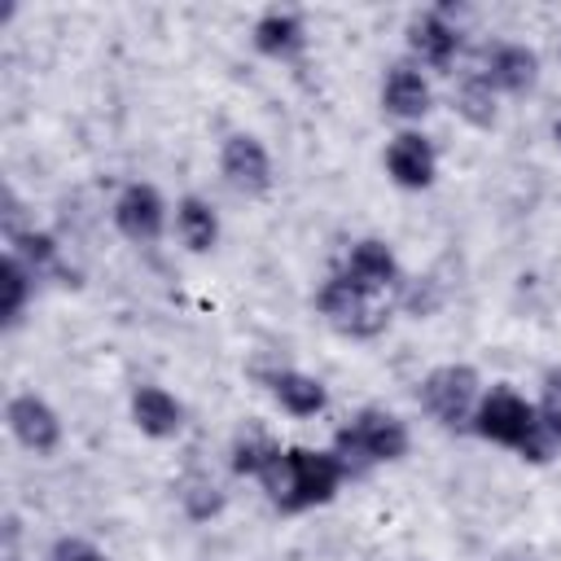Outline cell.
Listing matches in <instances>:
<instances>
[{
	"label": "cell",
	"mask_w": 561,
	"mask_h": 561,
	"mask_svg": "<svg viewBox=\"0 0 561 561\" xmlns=\"http://www.w3.org/2000/svg\"><path fill=\"white\" fill-rule=\"evenodd\" d=\"M346 460L337 451H307V447H289L280 451L263 473V491L272 504H280L285 513H302V508H316L324 500H333V491L342 486L346 478Z\"/></svg>",
	"instance_id": "obj_1"
},
{
	"label": "cell",
	"mask_w": 561,
	"mask_h": 561,
	"mask_svg": "<svg viewBox=\"0 0 561 561\" xmlns=\"http://www.w3.org/2000/svg\"><path fill=\"white\" fill-rule=\"evenodd\" d=\"M473 430H478L482 438L500 443V447L522 451V460H548L552 447H557V434L539 421V412H535L522 394H513V390H504V386L491 390V394L478 403Z\"/></svg>",
	"instance_id": "obj_2"
},
{
	"label": "cell",
	"mask_w": 561,
	"mask_h": 561,
	"mask_svg": "<svg viewBox=\"0 0 561 561\" xmlns=\"http://www.w3.org/2000/svg\"><path fill=\"white\" fill-rule=\"evenodd\" d=\"M316 307L320 316L337 329V333H351V337H377L394 311V289H368L359 280H351L346 272L342 276H329L316 294Z\"/></svg>",
	"instance_id": "obj_3"
},
{
	"label": "cell",
	"mask_w": 561,
	"mask_h": 561,
	"mask_svg": "<svg viewBox=\"0 0 561 561\" xmlns=\"http://www.w3.org/2000/svg\"><path fill=\"white\" fill-rule=\"evenodd\" d=\"M408 451V425L394 412L381 408H364L346 430H337V456L351 469V456L359 465H381V460H399Z\"/></svg>",
	"instance_id": "obj_4"
},
{
	"label": "cell",
	"mask_w": 561,
	"mask_h": 561,
	"mask_svg": "<svg viewBox=\"0 0 561 561\" xmlns=\"http://www.w3.org/2000/svg\"><path fill=\"white\" fill-rule=\"evenodd\" d=\"M473 399H478V373H473L469 364H443V368L425 373V381H421V403H425V412H430L438 425H447V430H456V425L469 421Z\"/></svg>",
	"instance_id": "obj_5"
},
{
	"label": "cell",
	"mask_w": 561,
	"mask_h": 561,
	"mask_svg": "<svg viewBox=\"0 0 561 561\" xmlns=\"http://www.w3.org/2000/svg\"><path fill=\"white\" fill-rule=\"evenodd\" d=\"M4 421H9L13 438L35 456L57 451V443H61V421L39 394H13L9 408H4Z\"/></svg>",
	"instance_id": "obj_6"
},
{
	"label": "cell",
	"mask_w": 561,
	"mask_h": 561,
	"mask_svg": "<svg viewBox=\"0 0 561 561\" xmlns=\"http://www.w3.org/2000/svg\"><path fill=\"white\" fill-rule=\"evenodd\" d=\"M114 224L127 241H140V245L158 241L162 224H167V206H162L158 188L153 184H127L114 202Z\"/></svg>",
	"instance_id": "obj_7"
},
{
	"label": "cell",
	"mask_w": 561,
	"mask_h": 561,
	"mask_svg": "<svg viewBox=\"0 0 561 561\" xmlns=\"http://www.w3.org/2000/svg\"><path fill=\"white\" fill-rule=\"evenodd\" d=\"M219 171H224V180H228L237 193H263V188L272 184L267 149H263L254 136H245V131H237V136H228V140H224Z\"/></svg>",
	"instance_id": "obj_8"
},
{
	"label": "cell",
	"mask_w": 561,
	"mask_h": 561,
	"mask_svg": "<svg viewBox=\"0 0 561 561\" xmlns=\"http://www.w3.org/2000/svg\"><path fill=\"white\" fill-rule=\"evenodd\" d=\"M386 171L399 188H425L434 180V149L416 131H399L386 149Z\"/></svg>",
	"instance_id": "obj_9"
},
{
	"label": "cell",
	"mask_w": 561,
	"mask_h": 561,
	"mask_svg": "<svg viewBox=\"0 0 561 561\" xmlns=\"http://www.w3.org/2000/svg\"><path fill=\"white\" fill-rule=\"evenodd\" d=\"M408 44H412V53L421 61H430L434 70H443V66H451V57L460 48V31L443 13H421V18L408 22Z\"/></svg>",
	"instance_id": "obj_10"
},
{
	"label": "cell",
	"mask_w": 561,
	"mask_h": 561,
	"mask_svg": "<svg viewBox=\"0 0 561 561\" xmlns=\"http://www.w3.org/2000/svg\"><path fill=\"white\" fill-rule=\"evenodd\" d=\"M131 421L149 438H175L184 425V408L162 390V386H140L131 394Z\"/></svg>",
	"instance_id": "obj_11"
},
{
	"label": "cell",
	"mask_w": 561,
	"mask_h": 561,
	"mask_svg": "<svg viewBox=\"0 0 561 561\" xmlns=\"http://www.w3.org/2000/svg\"><path fill=\"white\" fill-rule=\"evenodd\" d=\"M486 79H491V88L522 96V92H530L535 79H539V57H535L526 44H500V48L491 53V61H486Z\"/></svg>",
	"instance_id": "obj_12"
},
{
	"label": "cell",
	"mask_w": 561,
	"mask_h": 561,
	"mask_svg": "<svg viewBox=\"0 0 561 561\" xmlns=\"http://www.w3.org/2000/svg\"><path fill=\"white\" fill-rule=\"evenodd\" d=\"M346 276L351 280H359V285H368V289H394L399 294V263H394V254L381 245V241H355L351 245V259H346Z\"/></svg>",
	"instance_id": "obj_13"
},
{
	"label": "cell",
	"mask_w": 561,
	"mask_h": 561,
	"mask_svg": "<svg viewBox=\"0 0 561 561\" xmlns=\"http://www.w3.org/2000/svg\"><path fill=\"white\" fill-rule=\"evenodd\" d=\"M381 105H386V114H394V118H421V114L430 110V83H425L412 66H394V70L386 75Z\"/></svg>",
	"instance_id": "obj_14"
},
{
	"label": "cell",
	"mask_w": 561,
	"mask_h": 561,
	"mask_svg": "<svg viewBox=\"0 0 561 561\" xmlns=\"http://www.w3.org/2000/svg\"><path fill=\"white\" fill-rule=\"evenodd\" d=\"M302 22L294 18V13H280V9H272V13H263L259 22H254V48L263 53V57H298L302 53Z\"/></svg>",
	"instance_id": "obj_15"
},
{
	"label": "cell",
	"mask_w": 561,
	"mask_h": 561,
	"mask_svg": "<svg viewBox=\"0 0 561 561\" xmlns=\"http://www.w3.org/2000/svg\"><path fill=\"white\" fill-rule=\"evenodd\" d=\"M272 394H276V403H280L289 416H316V412H324V403H329L324 386H320L316 377H307V373H276V377H272Z\"/></svg>",
	"instance_id": "obj_16"
},
{
	"label": "cell",
	"mask_w": 561,
	"mask_h": 561,
	"mask_svg": "<svg viewBox=\"0 0 561 561\" xmlns=\"http://www.w3.org/2000/svg\"><path fill=\"white\" fill-rule=\"evenodd\" d=\"M175 228H180L184 245L197 250V254H206V250L219 241V219H215V210H210L202 197H184V202L175 206Z\"/></svg>",
	"instance_id": "obj_17"
},
{
	"label": "cell",
	"mask_w": 561,
	"mask_h": 561,
	"mask_svg": "<svg viewBox=\"0 0 561 561\" xmlns=\"http://www.w3.org/2000/svg\"><path fill=\"white\" fill-rule=\"evenodd\" d=\"M13 254L31 267V276L53 272V276H61L66 285H75V280H79L75 272H66V267L57 263V241H53L48 232H18V237H13Z\"/></svg>",
	"instance_id": "obj_18"
},
{
	"label": "cell",
	"mask_w": 561,
	"mask_h": 561,
	"mask_svg": "<svg viewBox=\"0 0 561 561\" xmlns=\"http://www.w3.org/2000/svg\"><path fill=\"white\" fill-rule=\"evenodd\" d=\"M456 110H460L465 123L491 127V123H495V88H491V79H486V75L465 79L460 92H456Z\"/></svg>",
	"instance_id": "obj_19"
},
{
	"label": "cell",
	"mask_w": 561,
	"mask_h": 561,
	"mask_svg": "<svg viewBox=\"0 0 561 561\" xmlns=\"http://www.w3.org/2000/svg\"><path fill=\"white\" fill-rule=\"evenodd\" d=\"M31 267L18 259V254H4L0 259V289H4V324H18L22 307H26V294H31Z\"/></svg>",
	"instance_id": "obj_20"
},
{
	"label": "cell",
	"mask_w": 561,
	"mask_h": 561,
	"mask_svg": "<svg viewBox=\"0 0 561 561\" xmlns=\"http://www.w3.org/2000/svg\"><path fill=\"white\" fill-rule=\"evenodd\" d=\"M175 495H180V504H184V513H188L193 522H206V517H215V513L224 508V491H219L206 473H188V478H180Z\"/></svg>",
	"instance_id": "obj_21"
},
{
	"label": "cell",
	"mask_w": 561,
	"mask_h": 561,
	"mask_svg": "<svg viewBox=\"0 0 561 561\" xmlns=\"http://www.w3.org/2000/svg\"><path fill=\"white\" fill-rule=\"evenodd\" d=\"M280 456V447L267 438V434H259V430H250V434H241L237 443H232V469L237 473H263L272 460Z\"/></svg>",
	"instance_id": "obj_22"
},
{
	"label": "cell",
	"mask_w": 561,
	"mask_h": 561,
	"mask_svg": "<svg viewBox=\"0 0 561 561\" xmlns=\"http://www.w3.org/2000/svg\"><path fill=\"white\" fill-rule=\"evenodd\" d=\"M48 561H105V552L92 548L88 539H70V535H66V539L53 543V557H48Z\"/></svg>",
	"instance_id": "obj_23"
},
{
	"label": "cell",
	"mask_w": 561,
	"mask_h": 561,
	"mask_svg": "<svg viewBox=\"0 0 561 561\" xmlns=\"http://www.w3.org/2000/svg\"><path fill=\"white\" fill-rule=\"evenodd\" d=\"M539 421L561 438V377H548V390H543V403H539Z\"/></svg>",
	"instance_id": "obj_24"
},
{
	"label": "cell",
	"mask_w": 561,
	"mask_h": 561,
	"mask_svg": "<svg viewBox=\"0 0 561 561\" xmlns=\"http://www.w3.org/2000/svg\"><path fill=\"white\" fill-rule=\"evenodd\" d=\"M4 561H18V552H13V539H9V548H4Z\"/></svg>",
	"instance_id": "obj_25"
},
{
	"label": "cell",
	"mask_w": 561,
	"mask_h": 561,
	"mask_svg": "<svg viewBox=\"0 0 561 561\" xmlns=\"http://www.w3.org/2000/svg\"><path fill=\"white\" fill-rule=\"evenodd\" d=\"M552 136H557V145H561V118H557V123H552Z\"/></svg>",
	"instance_id": "obj_26"
}]
</instances>
